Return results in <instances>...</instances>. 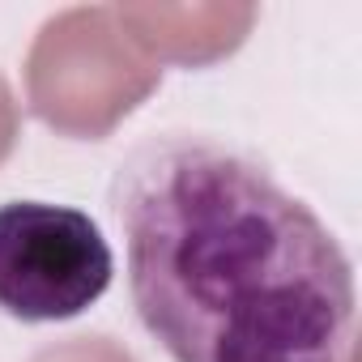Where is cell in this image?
Wrapping results in <instances>:
<instances>
[{"mask_svg": "<svg viewBox=\"0 0 362 362\" xmlns=\"http://www.w3.org/2000/svg\"><path fill=\"white\" fill-rule=\"evenodd\" d=\"M128 294L170 362H349L354 264L243 145L166 128L111 179Z\"/></svg>", "mask_w": 362, "mask_h": 362, "instance_id": "6da1fadb", "label": "cell"}, {"mask_svg": "<svg viewBox=\"0 0 362 362\" xmlns=\"http://www.w3.org/2000/svg\"><path fill=\"white\" fill-rule=\"evenodd\" d=\"M115 277L103 226L52 201L0 205V311L22 324H60L90 311Z\"/></svg>", "mask_w": 362, "mask_h": 362, "instance_id": "7a4b0ae2", "label": "cell"}]
</instances>
